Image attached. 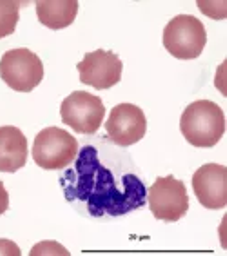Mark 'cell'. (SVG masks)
<instances>
[{"label":"cell","mask_w":227,"mask_h":256,"mask_svg":"<svg viewBox=\"0 0 227 256\" xmlns=\"http://www.w3.org/2000/svg\"><path fill=\"white\" fill-rule=\"evenodd\" d=\"M60 116L62 122L76 133L94 134L104 122L106 108L98 96L88 91H74L60 106Z\"/></svg>","instance_id":"cell-7"},{"label":"cell","mask_w":227,"mask_h":256,"mask_svg":"<svg viewBox=\"0 0 227 256\" xmlns=\"http://www.w3.org/2000/svg\"><path fill=\"white\" fill-rule=\"evenodd\" d=\"M180 131L194 148H214L226 133L222 108L211 100L192 102L180 118Z\"/></svg>","instance_id":"cell-2"},{"label":"cell","mask_w":227,"mask_h":256,"mask_svg":"<svg viewBox=\"0 0 227 256\" xmlns=\"http://www.w3.org/2000/svg\"><path fill=\"white\" fill-rule=\"evenodd\" d=\"M78 154V142L64 129H42L33 144V158L38 168L46 171H60L70 168Z\"/></svg>","instance_id":"cell-4"},{"label":"cell","mask_w":227,"mask_h":256,"mask_svg":"<svg viewBox=\"0 0 227 256\" xmlns=\"http://www.w3.org/2000/svg\"><path fill=\"white\" fill-rule=\"evenodd\" d=\"M76 69L80 73L82 84L104 91V89H111L122 80L124 64L113 51L96 50L86 54Z\"/></svg>","instance_id":"cell-9"},{"label":"cell","mask_w":227,"mask_h":256,"mask_svg":"<svg viewBox=\"0 0 227 256\" xmlns=\"http://www.w3.org/2000/svg\"><path fill=\"white\" fill-rule=\"evenodd\" d=\"M28 162V138L18 128H0V172H16Z\"/></svg>","instance_id":"cell-11"},{"label":"cell","mask_w":227,"mask_h":256,"mask_svg":"<svg viewBox=\"0 0 227 256\" xmlns=\"http://www.w3.org/2000/svg\"><path fill=\"white\" fill-rule=\"evenodd\" d=\"M78 15L76 0H40L36 2V16L40 24L53 31L66 30Z\"/></svg>","instance_id":"cell-12"},{"label":"cell","mask_w":227,"mask_h":256,"mask_svg":"<svg viewBox=\"0 0 227 256\" xmlns=\"http://www.w3.org/2000/svg\"><path fill=\"white\" fill-rule=\"evenodd\" d=\"M20 2L16 0H0V38L15 33L20 18Z\"/></svg>","instance_id":"cell-13"},{"label":"cell","mask_w":227,"mask_h":256,"mask_svg":"<svg viewBox=\"0 0 227 256\" xmlns=\"http://www.w3.org/2000/svg\"><path fill=\"white\" fill-rule=\"evenodd\" d=\"M208 44L206 28L191 15L174 16L164 30V48L178 60H194Z\"/></svg>","instance_id":"cell-3"},{"label":"cell","mask_w":227,"mask_h":256,"mask_svg":"<svg viewBox=\"0 0 227 256\" xmlns=\"http://www.w3.org/2000/svg\"><path fill=\"white\" fill-rule=\"evenodd\" d=\"M0 76L13 91L31 93L44 78L42 60L30 50H11L0 60Z\"/></svg>","instance_id":"cell-6"},{"label":"cell","mask_w":227,"mask_h":256,"mask_svg":"<svg viewBox=\"0 0 227 256\" xmlns=\"http://www.w3.org/2000/svg\"><path fill=\"white\" fill-rule=\"evenodd\" d=\"M148 204L153 216L160 222H178L189 211L186 184L174 176L156 178L148 191Z\"/></svg>","instance_id":"cell-5"},{"label":"cell","mask_w":227,"mask_h":256,"mask_svg":"<svg viewBox=\"0 0 227 256\" xmlns=\"http://www.w3.org/2000/svg\"><path fill=\"white\" fill-rule=\"evenodd\" d=\"M10 209V194L6 191L4 184L0 182V216Z\"/></svg>","instance_id":"cell-16"},{"label":"cell","mask_w":227,"mask_h":256,"mask_svg":"<svg viewBox=\"0 0 227 256\" xmlns=\"http://www.w3.org/2000/svg\"><path fill=\"white\" fill-rule=\"evenodd\" d=\"M192 189L206 209H224L227 206V168L206 164L192 174Z\"/></svg>","instance_id":"cell-10"},{"label":"cell","mask_w":227,"mask_h":256,"mask_svg":"<svg viewBox=\"0 0 227 256\" xmlns=\"http://www.w3.org/2000/svg\"><path fill=\"white\" fill-rule=\"evenodd\" d=\"M18 246L11 240H0V256H20Z\"/></svg>","instance_id":"cell-15"},{"label":"cell","mask_w":227,"mask_h":256,"mask_svg":"<svg viewBox=\"0 0 227 256\" xmlns=\"http://www.w3.org/2000/svg\"><path fill=\"white\" fill-rule=\"evenodd\" d=\"M31 254H66L70 256V251L68 249H64V247L60 246V244H56V242H42V244H38L36 247H33V251H31Z\"/></svg>","instance_id":"cell-14"},{"label":"cell","mask_w":227,"mask_h":256,"mask_svg":"<svg viewBox=\"0 0 227 256\" xmlns=\"http://www.w3.org/2000/svg\"><path fill=\"white\" fill-rule=\"evenodd\" d=\"M106 131L108 138L116 148H129L146 136L148 120L138 106L120 104L111 109V114L106 122Z\"/></svg>","instance_id":"cell-8"},{"label":"cell","mask_w":227,"mask_h":256,"mask_svg":"<svg viewBox=\"0 0 227 256\" xmlns=\"http://www.w3.org/2000/svg\"><path fill=\"white\" fill-rule=\"evenodd\" d=\"M66 200L93 218H118L148 204V188L128 154L84 146L60 178Z\"/></svg>","instance_id":"cell-1"}]
</instances>
